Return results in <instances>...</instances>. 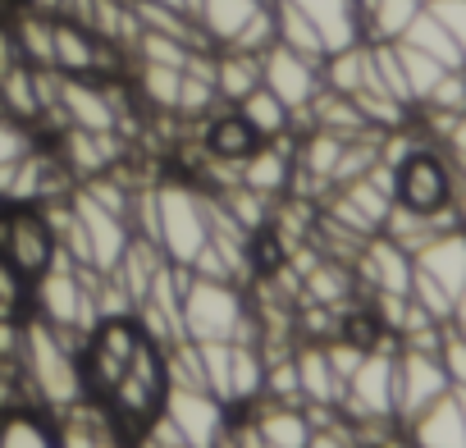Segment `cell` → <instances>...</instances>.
Instances as JSON below:
<instances>
[{
	"mask_svg": "<svg viewBox=\"0 0 466 448\" xmlns=\"http://www.w3.org/2000/svg\"><path fill=\"white\" fill-rule=\"evenodd\" d=\"M411 434L420 448H466V421L457 407V393H439L420 416H411Z\"/></svg>",
	"mask_w": 466,
	"mask_h": 448,
	"instance_id": "e0dca14e",
	"label": "cell"
},
{
	"mask_svg": "<svg viewBox=\"0 0 466 448\" xmlns=\"http://www.w3.org/2000/svg\"><path fill=\"white\" fill-rule=\"evenodd\" d=\"M411 270H416L411 252H402L393 239H375V243L361 248V275H366L380 293H402V298H407Z\"/></svg>",
	"mask_w": 466,
	"mask_h": 448,
	"instance_id": "ac0fdd59",
	"label": "cell"
},
{
	"mask_svg": "<svg viewBox=\"0 0 466 448\" xmlns=\"http://www.w3.org/2000/svg\"><path fill=\"white\" fill-rule=\"evenodd\" d=\"M83 407V402H78ZM78 407H69V425L60 430V448H101L96 443V425L101 421H87Z\"/></svg>",
	"mask_w": 466,
	"mask_h": 448,
	"instance_id": "d590c367",
	"label": "cell"
},
{
	"mask_svg": "<svg viewBox=\"0 0 466 448\" xmlns=\"http://www.w3.org/2000/svg\"><path fill=\"white\" fill-rule=\"evenodd\" d=\"M289 5H298L316 33L325 37V51H343L352 42H361V15H357V0H289Z\"/></svg>",
	"mask_w": 466,
	"mask_h": 448,
	"instance_id": "9a60e30c",
	"label": "cell"
},
{
	"mask_svg": "<svg viewBox=\"0 0 466 448\" xmlns=\"http://www.w3.org/2000/svg\"><path fill=\"white\" fill-rule=\"evenodd\" d=\"M197 357H201V384L228 407V357H233V343L228 339H206V343H197Z\"/></svg>",
	"mask_w": 466,
	"mask_h": 448,
	"instance_id": "f546056e",
	"label": "cell"
},
{
	"mask_svg": "<svg viewBox=\"0 0 466 448\" xmlns=\"http://www.w3.org/2000/svg\"><path fill=\"white\" fill-rule=\"evenodd\" d=\"M243 316H248L243 293L228 280H201V275L187 270V280H183V334L192 343L233 339V330L243 325Z\"/></svg>",
	"mask_w": 466,
	"mask_h": 448,
	"instance_id": "277c9868",
	"label": "cell"
},
{
	"mask_svg": "<svg viewBox=\"0 0 466 448\" xmlns=\"http://www.w3.org/2000/svg\"><path fill=\"white\" fill-rule=\"evenodd\" d=\"M448 371L434 352H416V348H402V357H393V412L402 421L420 416L439 393H448Z\"/></svg>",
	"mask_w": 466,
	"mask_h": 448,
	"instance_id": "30bf717a",
	"label": "cell"
},
{
	"mask_svg": "<svg viewBox=\"0 0 466 448\" xmlns=\"http://www.w3.org/2000/svg\"><path fill=\"white\" fill-rule=\"evenodd\" d=\"M457 393V407H461V421H466V389H452Z\"/></svg>",
	"mask_w": 466,
	"mask_h": 448,
	"instance_id": "8d00e7d4",
	"label": "cell"
},
{
	"mask_svg": "<svg viewBox=\"0 0 466 448\" xmlns=\"http://www.w3.org/2000/svg\"><path fill=\"white\" fill-rule=\"evenodd\" d=\"M24 307V275L0 257V321H15Z\"/></svg>",
	"mask_w": 466,
	"mask_h": 448,
	"instance_id": "e575fe53",
	"label": "cell"
},
{
	"mask_svg": "<svg viewBox=\"0 0 466 448\" xmlns=\"http://www.w3.org/2000/svg\"><path fill=\"white\" fill-rule=\"evenodd\" d=\"M248 412H252L266 448H307L311 443V425H307L302 407H289V402H275L261 393L257 402H248Z\"/></svg>",
	"mask_w": 466,
	"mask_h": 448,
	"instance_id": "2e32d148",
	"label": "cell"
},
{
	"mask_svg": "<svg viewBox=\"0 0 466 448\" xmlns=\"http://www.w3.org/2000/svg\"><path fill=\"white\" fill-rule=\"evenodd\" d=\"M169 448H187V443H169Z\"/></svg>",
	"mask_w": 466,
	"mask_h": 448,
	"instance_id": "f35d334b",
	"label": "cell"
},
{
	"mask_svg": "<svg viewBox=\"0 0 466 448\" xmlns=\"http://www.w3.org/2000/svg\"><path fill=\"white\" fill-rule=\"evenodd\" d=\"M266 393V357H261V343H233V357H228V402H257Z\"/></svg>",
	"mask_w": 466,
	"mask_h": 448,
	"instance_id": "cb8c5ba5",
	"label": "cell"
},
{
	"mask_svg": "<svg viewBox=\"0 0 466 448\" xmlns=\"http://www.w3.org/2000/svg\"><path fill=\"white\" fill-rule=\"evenodd\" d=\"M293 361H298L302 402H325V407H339V398H343V384H339V375L329 371V357H325V348H320V343H307V348H298V352H293Z\"/></svg>",
	"mask_w": 466,
	"mask_h": 448,
	"instance_id": "7402d4cb",
	"label": "cell"
},
{
	"mask_svg": "<svg viewBox=\"0 0 466 448\" xmlns=\"http://www.w3.org/2000/svg\"><path fill=\"white\" fill-rule=\"evenodd\" d=\"M270 10H275V42H279V46H289V51L316 60V65L329 56V51H325V37L316 33V24H311L298 5H289V0H270Z\"/></svg>",
	"mask_w": 466,
	"mask_h": 448,
	"instance_id": "603a6c76",
	"label": "cell"
},
{
	"mask_svg": "<svg viewBox=\"0 0 466 448\" xmlns=\"http://www.w3.org/2000/svg\"><path fill=\"white\" fill-rule=\"evenodd\" d=\"M165 421L178 430V439L187 448H215L219 430L228 425L224 416V402L210 393V389H187V384H169L165 389V402H160Z\"/></svg>",
	"mask_w": 466,
	"mask_h": 448,
	"instance_id": "ba28073f",
	"label": "cell"
},
{
	"mask_svg": "<svg viewBox=\"0 0 466 448\" xmlns=\"http://www.w3.org/2000/svg\"><path fill=\"white\" fill-rule=\"evenodd\" d=\"M119 156L115 133H87V128H65V169L78 174L83 183L106 174Z\"/></svg>",
	"mask_w": 466,
	"mask_h": 448,
	"instance_id": "d6986e66",
	"label": "cell"
},
{
	"mask_svg": "<svg viewBox=\"0 0 466 448\" xmlns=\"http://www.w3.org/2000/svg\"><path fill=\"white\" fill-rule=\"evenodd\" d=\"M165 389H169V380H165V352H160V343H151V339L142 334V343H137V352H133L128 371H124V375H119V384L106 393L115 425H124V430L142 434V425L160 412Z\"/></svg>",
	"mask_w": 466,
	"mask_h": 448,
	"instance_id": "3957f363",
	"label": "cell"
},
{
	"mask_svg": "<svg viewBox=\"0 0 466 448\" xmlns=\"http://www.w3.org/2000/svg\"><path fill=\"white\" fill-rule=\"evenodd\" d=\"M393 201L416 210V215H439L452 210V174L434 151H411L407 160L393 165Z\"/></svg>",
	"mask_w": 466,
	"mask_h": 448,
	"instance_id": "8992f818",
	"label": "cell"
},
{
	"mask_svg": "<svg viewBox=\"0 0 466 448\" xmlns=\"http://www.w3.org/2000/svg\"><path fill=\"white\" fill-rule=\"evenodd\" d=\"M0 448H60V430L37 412L0 416Z\"/></svg>",
	"mask_w": 466,
	"mask_h": 448,
	"instance_id": "4316f807",
	"label": "cell"
},
{
	"mask_svg": "<svg viewBox=\"0 0 466 448\" xmlns=\"http://www.w3.org/2000/svg\"><path fill=\"white\" fill-rule=\"evenodd\" d=\"M19 361H24L28 389H37L42 402H51V407H78L87 398L78 352H69L46 321H33V325L19 330Z\"/></svg>",
	"mask_w": 466,
	"mask_h": 448,
	"instance_id": "6da1fadb",
	"label": "cell"
},
{
	"mask_svg": "<svg viewBox=\"0 0 466 448\" xmlns=\"http://www.w3.org/2000/svg\"><path fill=\"white\" fill-rule=\"evenodd\" d=\"M210 239V224H206V201L197 188L187 183H160L156 188V243L165 252L169 266H192L197 252Z\"/></svg>",
	"mask_w": 466,
	"mask_h": 448,
	"instance_id": "7a4b0ae2",
	"label": "cell"
},
{
	"mask_svg": "<svg viewBox=\"0 0 466 448\" xmlns=\"http://www.w3.org/2000/svg\"><path fill=\"white\" fill-rule=\"evenodd\" d=\"M178 78H183V69H169V65H142V74H137V92H142V101H151L156 110H169V115H174V106H178Z\"/></svg>",
	"mask_w": 466,
	"mask_h": 448,
	"instance_id": "4dcf8cb0",
	"label": "cell"
},
{
	"mask_svg": "<svg viewBox=\"0 0 466 448\" xmlns=\"http://www.w3.org/2000/svg\"><path fill=\"white\" fill-rule=\"evenodd\" d=\"M238 119L257 133V142H270V137H284L289 128H293V115L284 110V101L275 97V92H266V87H252L238 106Z\"/></svg>",
	"mask_w": 466,
	"mask_h": 448,
	"instance_id": "d4e9b609",
	"label": "cell"
},
{
	"mask_svg": "<svg viewBox=\"0 0 466 448\" xmlns=\"http://www.w3.org/2000/svg\"><path fill=\"white\" fill-rule=\"evenodd\" d=\"M156 5H174V10H183V0H156Z\"/></svg>",
	"mask_w": 466,
	"mask_h": 448,
	"instance_id": "74e56055",
	"label": "cell"
},
{
	"mask_svg": "<svg viewBox=\"0 0 466 448\" xmlns=\"http://www.w3.org/2000/svg\"><path fill=\"white\" fill-rule=\"evenodd\" d=\"M28 151H33V137H28L24 119H15V115L0 110V165H10V160H19V156H28Z\"/></svg>",
	"mask_w": 466,
	"mask_h": 448,
	"instance_id": "836d02e7",
	"label": "cell"
},
{
	"mask_svg": "<svg viewBox=\"0 0 466 448\" xmlns=\"http://www.w3.org/2000/svg\"><path fill=\"white\" fill-rule=\"evenodd\" d=\"M266 398L302 407V384H298V361L293 352H279L275 361H266Z\"/></svg>",
	"mask_w": 466,
	"mask_h": 448,
	"instance_id": "1f68e13d",
	"label": "cell"
},
{
	"mask_svg": "<svg viewBox=\"0 0 466 448\" xmlns=\"http://www.w3.org/2000/svg\"><path fill=\"white\" fill-rule=\"evenodd\" d=\"M51 24L56 19H46V15H24L19 24H15V51H19V60L24 65H33V69H56V42H51Z\"/></svg>",
	"mask_w": 466,
	"mask_h": 448,
	"instance_id": "f1b7e54d",
	"label": "cell"
},
{
	"mask_svg": "<svg viewBox=\"0 0 466 448\" xmlns=\"http://www.w3.org/2000/svg\"><path fill=\"white\" fill-rule=\"evenodd\" d=\"M293 142H284V137H270V142H257L243 160H238V183L243 188H252V192H261V197H279L289 183H293Z\"/></svg>",
	"mask_w": 466,
	"mask_h": 448,
	"instance_id": "4fadbf2b",
	"label": "cell"
},
{
	"mask_svg": "<svg viewBox=\"0 0 466 448\" xmlns=\"http://www.w3.org/2000/svg\"><path fill=\"white\" fill-rule=\"evenodd\" d=\"M420 5L425 0H375V5L366 10V19H361V33L370 42H398L407 33V24L420 15Z\"/></svg>",
	"mask_w": 466,
	"mask_h": 448,
	"instance_id": "83f0119b",
	"label": "cell"
},
{
	"mask_svg": "<svg viewBox=\"0 0 466 448\" xmlns=\"http://www.w3.org/2000/svg\"><path fill=\"white\" fill-rule=\"evenodd\" d=\"M425 10L448 28V37H452L457 51L466 56V0H425Z\"/></svg>",
	"mask_w": 466,
	"mask_h": 448,
	"instance_id": "d6a6232c",
	"label": "cell"
},
{
	"mask_svg": "<svg viewBox=\"0 0 466 448\" xmlns=\"http://www.w3.org/2000/svg\"><path fill=\"white\" fill-rule=\"evenodd\" d=\"M257 147V133L238 119V110H224V115H215L210 110V124H206V151L215 156V160H243L248 151Z\"/></svg>",
	"mask_w": 466,
	"mask_h": 448,
	"instance_id": "484cf974",
	"label": "cell"
},
{
	"mask_svg": "<svg viewBox=\"0 0 466 448\" xmlns=\"http://www.w3.org/2000/svg\"><path fill=\"white\" fill-rule=\"evenodd\" d=\"M252 87H261V56L252 51H215V97L224 106H238Z\"/></svg>",
	"mask_w": 466,
	"mask_h": 448,
	"instance_id": "44dd1931",
	"label": "cell"
},
{
	"mask_svg": "<svg viewBox=\"0 0 466 448\" xmlns=\"http://www.w3.org/2000/svg\"><path fill=\"white\" fill-rule=\"evenodd\" d=\"M261 10H266V0H201L192 10V24H197V33L206 37L210 51H224L248 33V24Z\"/></svg>",
	"mask_w": 466,
	"mask_h": 448,
	"instance_id": "5bb4252c",
	"label": "cell"
},
{
	"mask_svg": "<svg viewBox=\"0 0 466 448\" xmlns=\"http://www.w3.org/2000/svg\"><path fill=\"white\" fill-rule=\"evenodd\" d=\"M339 402L352 416H393V357L384 348H370L361 366L348 375Z\"/></svg>",
	"mask_w": 466,
	"mask_h": 448,
	"instance_id": "7c38bea8",
	"label": "cell"
},
{
	"mask_svg": "<svg viewBox=\"0 0 466 448\" xmlns=\"http://www.w3.org/2000/svg\"><path fill=\"white\" fill-rule=\"evenodd\" d=\"M56 234L42 219V210H5L0 215V257H5L24 280H37L51 266Z\"/></svg>",
	"mask_w": 466,
	"mask_h": 448,
	"instance_id": "9c48e42d",
	"label": "cell"
},
{
	"mask_svg": "<svg viewBox=\"0 0 466 448\" xmlns=\"http://www.w3.org/2000/svg\"><path fill=\"white\" fill-rule=\"evenodd\" d=\"M261 87L275 92V97L284 101V110L298 119V115L316 101V92H320L325 83H320V65H316V60H307V56H298V51L270 42V46L261 51Z\"/></svg>",
	"mask_w": 466,
	"mask_h": 448,
	"instance_id": "52a82bcc",
	"label": "cell"
},
{
	"mask_svg": "<svg viewBox=\"0 0 466 448\" xmlns=\"http://www.w3.org/2000/svg\"><path fill=\"white\" fill-rule=\"evenodd\" d=\"M425 275H434L448 293H452V302L461 298V289H466V239H452V234H434L416 257H411Z\"/></svg>",
	"mask_w": 466,
	"mask_h": 448,
	"instance_id": "ffe728a7",
	"label": "cell"
},
{
	"mask_svg": "<svg viewBox=\"0 0 466 448\" xmlns=\"http://www.w3.org/2000/svg\"><path fill=\"white\" fill-rule=\"evenodd\" d=\"M137 343H142V330H137L133 316L101 321V325L92 330L83 357H78V361H83V389H87L92 398H106V393L119 384V375L128 371Z\"/></svg>",
	"mask_w": 466,
	"mask_h": 448,
	"instance_id": "5b68a950",
	"label": "cell"
},
{
	"mask_svg": "<svg viewBox=\"0 0 466 448\" xmlns=\"http://www.w3.org/2000/svg\"><path fill=\"white\" fill-rule=\"evenodd\" d=\"M69 206H74V215H78V224H83V234H87L92 266H96V270H115L119 257H124V248L133 243L128 219L115 215V210H106L87 188H74V192H69Z\"/></svg>",
	"mask_w": 466,
	"mask_h": 448,
	"instance_id": "8fae6325",
	"label": "cell"
}]
</instances>
